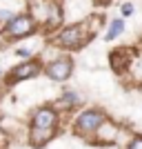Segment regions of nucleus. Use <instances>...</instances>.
<instances>
[{
    "label": "nucleus",
    "instance_id": "obj_1",
    "mask_svg": "<svg viewBox=\"0 0 142 149\" xmlns=\"http://www.w3.org/2000/svg\"><path fill=\"white\" fill-rule=\"evenodd\" d=\"M98 29H100V18H87L82 22H73V25L60 29L53 36V45H58L60 49H67V51L82 49L91 40V36H96Z\"/></svg>",
    "mask_w": 142,
    "mask_h": 149
},
{
    "label": "nucleus",
    "instance_id": "obj_2",
    "mask_svg": "<svg viewBox=\"0 0 142 149\" xmlns=\"http://www.w3.org/2000/svg\"><path fill=\"white\" fill-rule=\"evenodd\" d=\"M38 29V22L33 20V16L31 13H20V16H16L13 13L11 18L7 20L5 29H2V36H5V40H16V38H27L31 36V33H36Z\"/></svg>",
    "mask_w": 142,
    "mask_h": 149
},
{
    "label": "nucleus",
    "instance_id": "obj_3",
    "mask_svg": "<svg viewBox=\"0 0 142 149\" xmlns=\"http://www.w3.org/2000/svg\"><path fill=\"white\" fill-rule=\"evenodd\" d=\"M58 125H60V116H58L56 107H38L29 120V129H42L58 134Z\"/></svg>",
    "mask_w": 142,
    "mask_h": 149
},
{
    "label": "nucleus",
    "instance_id": "obj_4",
    "mask_svg": "<svg viewBox=\"0 0 142 149\" xmlns=\"http://www.w3.org/2000/svg\"><path fill=\"white\" fill-rule=\"evenodd\" d=\"M107 118L105 111H100V109H85V111L78 113V118L73 120V131L78 136H91L93 131L98 129V125Z\"/></svg>",
    "mask_w": 142,
    "mask_h": 149
},
{
    "label": "nucleus",
    "instance_id": "obj_5",
    "mask_svg": "<svg viewBox=\"0 0 142 149\" xmlns=\"http://www.w3.org/2000/svg\"><path fill=\"white\" fill-rule=\"evenodd\" d=\"M44 74L49 76L53 82H64L71 78V74H73V60H71V56H60L56 58V60H51L44 65Z\"/></svg>",
    "mask_w": 142,
    "mask_h": 149
},
{
    "label": "nucleus",
    "instance_id": "obj_6",
    "mask_svg": "<svg viewBox=\"0 0 142 149\" xmlns=\"http://www.w3.org/2000/svg\"><path fill=\"white\" fill-rule=\"evenodd\" d=\"M40 71H42V62L27 58L25 62H20V65H16L11 69V74L7 76V80L9 82H22V80H29V78H36Z\"/></svg>",
    "mask_w": 142,
    "mask_h": 149
},
{
    "label": "nucleus",
    "instance_id": "obj_7",
    "mask_svg": "<svg viewBox=\"0 0 142 149\" xmlns=\"http://www.w3.org/2000/svg\"><path fill=\"white\" fill-rule=\"evenodd\" d=\"M93 136V143L100 145V147H105V145H113L118 140V136H120V127L118 125H113L111 120H102V123L98 125V129L91 134Z\"/></svg>",
    "mask_w": 142,
    "mask_h": 149
},
{
    "label": "nucleus",
    "instance_id": "obj_8",
    "mask_svg": "<svg viewBox=\"0 0 142 149\" xmlns=\"http://www.w3.org/2000/svg\"><path fill=\"white\" fill-rule=\"evenodd\" d=\"M129 60H131L129 49H124V47L111 51V56H109V65H111V69L116 71V74H124V69H127Z\"/></svg>",
    "mask_w": 142,
    "mask_h": 149
},
{
    "label": "nucleus",
    "instance_id": "obj_9",
    "mask_svg": "<svg viewBox=\"0 0 142 149\" xmlns=\"http://www.w3.org/2000/svg\"><path fill=\"white\" fill-rule=\"evenodd\" d=\"M122 31H124V18L109 20V27H107V31H105V40H116Z\"/></svg>",
    "mask_w": 142,
    "mask_h": 149
},
{
    "label": "nucleus",
    "instance_id": "obj_10",
    "mask_svg": "<svg viewBox=\"0 0 142 149\" xmlns=\"http://www.w3.org/2000/svg\"><path fill=\"white\" fill-rule=\"evenodd\" d=\"M78 102H80V96L76 91H71V89H64L60 100L56 102V107H73V105H78Z\"/></svg>",
    "mask_w": 142,
    "mask_h": 149
},
{
    "label": "nucleus",
    "instance_id": "obj_11",
    "mask_svg": "<svg viewBox=\"0 0 142 149\" xmlns=\"http://www.w3.org/2000/svg\"><path fill=\"white\" fill-rule=\"evenodd\" d=\"M133 11H136V9H133V2H122V5H120V13H122V18H129Z\"/></svg>",
    "mask_w": 142,
    "mask_h": 149
},
{
    "label": "nucleus",
    "instance_id": "obj_12",
    "mask_svg": "<svg viewBox=\"0 0 142 149\" xmlns=\"http://www.w3.org/2000/svg\"><path fill=\"white\" fill-rule=\"evenodd\" d=\"M127 149H142V136H133L127 145Z\"/></svg>",
    "mask_w": 142,
    "mask_h": 149
},
{
    "label": "nucleus",
    "instance_id": "obj_13",
    "mask_svg": "<svg viewBox=\"0 0 142 149\" xmlns=\"http://www.w3.org/2000/svg\"><path fill=\"white\" fill-rule=\"evenodd\" d=\"M16 56L22 58V60H27V58H31V49H25V47H16Z\"/></svg>",
    "mask_w": 142,
    "mask_h": 149
},
{
    "label": "nucleus",
    "instance_id": "obj_14",
    "mask_svg": "<svg viewBox=\"0 0 142 149\" xmlns=\"http://www.w3.org/2000/svg\"><path fill=\"white\" fill-rule=\"evenodd\" d=\"M11 16H13V11H9V9H0V20H2V22H7Z\"/></svg>",
    "mask_w": 142,
    "mask_h": 149
},
{
    "label": "nucleus",
    "instance_id": "obj_15",
    "mask_svg": "<svg viewBox=\"0 0 142 149\" xmlns=\"http://www.w3.org/2000/svg\"><path fill=\"white\" fill-rule=\"evenodd\" d=\"M96 2H100V5H109L111 0H96Z\"/></svg>",
    "mask_w": 142,
    "mask_h": 149
},
{
    "label": "nucleus",
    "instance_id": "obj_16",
    "mask_svg": "<svg viewBox=\"0 0 142 149\" xmlns=\"http://www.w3.org/2000/svg\"><path fill=\"white\" fill-rule=\"evenodd\" d=\"M0 78H2V67H0Z\"/></svg>",
    "mask_w": 142,
    "mask_h": 149
},
{
    "label": "nucleus",
    "instance_id": "obj_17",
    "mask_svg": "<svg viewBox=\"0 0 142 149\" xmlns=\"http://www.w3.org/2000/svg\"><path fill=\"white\" fill-rule=\"evenodd\" d=\"M0 91H2V87H0Z\"/></svg>",
    "mask_w": 142,
    "mask_h": 149
}]
</instances>
